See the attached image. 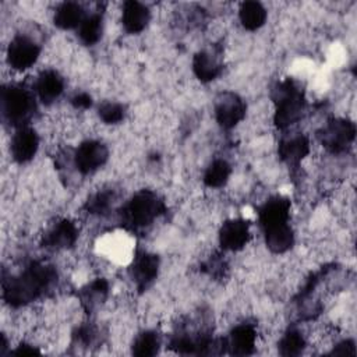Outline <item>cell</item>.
<instances>
[{
    "instance_id": "obj_19",
    "label": "cell",
    "mask_w": 357,
    "mask_h": 357,
    "mask_svg": "<svg viewBox=\"0 0 357 357\" xmlns=\"http://www.w3.org/2000/svg\"><path fill=\"white\" fill-rule=\"evenodd\" d=\"M265 244L273 254H283L294 245V231L290 223L264 230Z\"/></svg>"
},
{
    "instance_id": "obj_8",
    "label": "cell",
    "mask_w": 357,
    "mask_h": 357,
    "mask_svg": "<svg viewBox=\"0 0 357 357\" xmlns=\"http://www.w3.org/2000/svg\"><path fill=\"white\" fill-rule=\"evenodd\" d=\"M109 158L107 146L98 139L82 141L74 152V165L81 174H91L100 169Z\"/></svg>"
},
{
    "instance_id": "obj_4",
    "label": "cell",
    "mask_w": 357,
    "mask_h": 357,
    "mask_svg": "<svg viewBox=\"0 0 357 357\" xmlns=\"http://www.w3.org/2000/svg\"><path fill=\"white\" fill-rule=\"evenodd\" d=\"M3 119L15 128L26 126L36 107L35 96L18 84H8L1 88Z\"/></svg>"
},
{
    "instance_id": "obj_16",
    "label": "cell",
    "mask_w": 357,
    "mask_h": 357,
    "mask_svg": "<svg viewBox=\"0 0 357 357\" xmlns=\"http://www.w3.org/2000/svg\"><path fill=\"white\" fill-rule=\"evenodd\" d=\"M223 66L219 60L216 50H199L194 54L192 59V71L194 75L201 82H211L222 74Z\"/></svg>"
},
{
    "instance_id": "obj_1",
    "label": "cell",
    "mask_w": 357,
    "mask_h": 357,
    "mask_svg": "<svg viewBox=\"0 0 357 357\" xmlns=\"http://www.w3.org/2000/svg\"><path fill=\"white\" fill-rule=\"evenodd\" d=\"M56 279L57 272L54 266L42 261H33L18 275L3 280V298L10 307H24L45 294Z\"/></svg>"
},
{
    "instance_id": "obj_5",
    "label": "cell",
    "mask_w": 357,
    "mask_h": 357,
    "mask_svg": "<svg viewBox=\"0 0 357 357\" xmlns=\"http://www.w3.org/2000/svg\"><path fill=\"white\" fill-rule=\"evenodd\" d=\"M324 148L332 153L346 152L356 138V126L347 119H332L318 132Z\"/></svg>"
},
{
    "instance_id": "obj_17",
    "label": "cell",
    "mask_w": 357,
    "mask_h": 357,
    "mask_svg": "<svg viewBox=\"0 0 357 357\" xmlns=\"http://www.w3.org/2000/svg\"><path fill=\"white\" fill-rule=\"evenodd\" d=\"M280 159L289 166H298L310 153V139L304 134H293L284 137L278 148Z\"/></svg>"
},
{
    "instance_id": "obj_6",
    "label": "cell",
    "mask_w": 357,
    "mask_h": 357,
    "mask_svg": "<svg viewBox=\"0 0 357 357\" xmlns=\"http://www.w3.org/2000/svg\"><path fill=\"white\" fill-rule=\"evenodd\" d=\"M213 110L218 124L225 130H230L245 117L247 105L237 93L226 91L218 95Z\"/></svg>"
},
{
    "instance_id": "obj_25",
    "label": "cell",
    "mask_w": 357,
    "mask_h": 357,
    "mask_svg": "<svg viewBox=\"0 0 357 357\" xmlns=\"http://www.w3.org/2000/svg\"><path fill=\"white\" fill-rule=\"evenodd\" d=\"M160 349V337L155 331H144L138 333L132 342L131 351L139 357L155 356Z\"/></svg>"
},
{
    "instance_id": "obj_3",
    "label": "cell",
    "mask_w": 357,
    "mask_h": 357,
    "mask_svg": "<svg viewBox=\"0 0 357 357\" xmlns=\"http://www.w3.org/2000/svg\"><path fill=\"white\" fill-rule=\"evenodd\" d=\"M273 123L278 128L284 130L301 119L305 99L303 91L294 81L284 79L273 89Z\"/></svg>"
},
{
    "instance_id": "obj_18",
    "label": "cell",
    "mask_w": 357,
    "mask_h": 357,
    "mask_svg": "<svg viewBox=\"0 0 357 357\" xmlns=\"http://www.w3.org/2000/svg\"><path fill=\"white\" fill-rule=\"evenodd\" d=\"M151 18L149 8L139 1L128 0L123 4L121 24L128 33H139L145 29Z\"/></svg>"
},
{
    "instance_id": "obj_24",
    "label": "cell",
    "mask_w": 357,
    "mask_h": 357,
    "mask_svg": "<svg viewBox=\"0 0 357 357\" xmlns=\"http://www.w3.org/2000/svg\"><path fill=\"white\" fill-rule=\"evenodd\" d=\"M231 174V166L225 159H215L209 163L204 173V183L209 188L223 187Z\"/></svg>"
},
{
    "instance_id": "obj_23",
    "label": "cell",
    "mask_w": 357,
    "mask_h": 357,
    "mask_svg": "<svg viewBox=\"0 0 357 357\" xmlns=\"http://www.w3.org/2000/svg\"><path fill=\"white\" fill-rule=\"evenodd\" d=\"M109 293V283L103 278H96L81 289V300L84 307L91 311L105 301Z\"/></svg>"
},
{
    "instance_id": "obj_12",
    "label": "cell",
    "mask_w": 357,
    "mask_h": 357,
    "mask_svg": "<svg viewBox=\"0 0 357 357\" xmlns=\"http://www.w3.org/2000/svg\"><path fill=\"white\" fill-rule=\"evenodd\" d=\"M290 222V201L284 197L276 195L269 198L258 209V223L264 230L286 225Z\"/></svg>"
},
{
    "instance_id": "obj_2",
    "label": "cell",
    "mask_w": 357,
    "mask_h": 357,
    "mask_svg": "<svg viewBox=\"0 0 357 357\" xmlns=\"http://www.w3.org/2000/svg\"><path fill=\"white\" fill-rule=\"evenodd\" d=\"M165 211V201L156 192L141 190L121 206L120 219L126 227L138 230L151 226Z\"/></svg>"
},
{
    "instance_id": "obj_30",
    "label": "cell",
    "mask_w": 357,
    "mask_h": 357,
    "mask_svg": "<svg viewBox=\"0 0 357 357\" xmlns=\"http://www.w3.org/2000/svg\"><path fill=\"white\" fill-rule=\"evenodd\" d=\"M333 354H354V342L353 340H343L339 344H336L332 350Z\"/></svg>"
},
{
    "instance_id": "obj_29",
    "label": "cell",
    "mask_w": 357,
    "mask_h": 357,
    "mask_svg": "<svg viewBox=\"0 0 357 357\" xmlns=\"http://www.w3.org/2000/svg\"><path fill=\"white\" fill-rule=\"evenodd\" d=\"M71 105L75 107V109H79V110H84V109H89L92 106V98L89 93L86 92H78L75 93L73 98H71Z\"/></svg>"
},
{
    "instance_id": "obj_31",
    "label": "cell",
    "mask_w": 357,
    "mask_h": 357,
    "mask_svg": "<svg viewBox=\"0 0 357 357\" xmlns=\"http://www.w3.org/2000/svg\"><path fill=\"white\" fill-rule=\"evenodd\" d=\"M10 353H14V354H36V353H40L39 349H36V346L31 344V343H20L18 346H15L14 350H11Z\"/></svg>"
},
{
    "instance_id": "obj_28",
    "label": "cell",
    "mask_w": 357,
    "mask_h": 357,
    "mask_svg": "<svg viewBox=\"0 0 357 357\" xmlns=\"http://www.w3.org/2000/svg\"><path fill=\"white\" fill-rule=\"evenodd\" d=\"M98 116L105 124H119L126 117V106L119 102H103L98 107Z\"/></svg>"
},
{
    "instance_id": "obj_14",
    "label": "cell",
    "mask_w": 357,
    "mask_h": 357,
    "mask_svg": "<svg viewBox=\"0 0 357 357\" xmlns=\"http://www.w3.org/2000/svg\"><path fill=\"white\" fill-rule=\"evenodd\" d=\"M78 229L74 222L61 219L56 222L43 236V247L49 250H67L75 244Z\"/></svg>"
},
{
    "instance_id": "obj_20",
    "label": "cell",
    "mask_w": 357,
    "mask_h": 357,
    "mask_svg": "<svg viewBox=\"0 0 357 357\" xmlns=\"http://www.w3.org/2000/svg\"><path fill=\"white\" fill-rule=\"evenodd\" d=\"M85 18V11L81 4L74 1L61 3L54 11V25L60 29H74L81 25Z\"/></svg>"
},
{
    "instance_id": "obj_13",
    "label": "cell",
    "mask_w": 357,
    "mask_h": 357,
    "mask_svg": "<svg viewBox=\"0 0 357 357\" xmlns=\"http://www.w3.org/2000/svg\"><path fill=\"white\" fill-rule=\"evenodd\" d=\"M257 337L258 333L252 324H238L230 331L225 340V346L229 353L234 356H248L255 350Z\"/></svg>"
},
{
    "instance_id": "obj_10",
    "label": "cell",
    "mask_w": 357,
    "mask_h": 357,
    "mask_svg": "<svg viewBox=\"0 0 357 357\" xmlns=\"http://www.w3.org/2000/svg\"><path fill=\"white\" fill-rule=\"evenodd\" d=\"M39 148V137L29 126L15 130L10 141V153L17 163H26L33 159Z\"/></svg>"
},
{
    "instance_id": "obj_26",
    "label": "cell",
    "mask_w": 357,
    "mask_h": 357,
    "mask_svg": "<svg viewBox=\"0 0 357 357\" xmlns=\"http://www.w3.org/2000/svg\"><path fill=\"white\" fill-rule=\"evenodd\" d=\"M307 347V340L298 329H289L283 333L278 343V351L282 356H298Z\"/></svg>"
},
{
    "instance_id": "obj_7",
    "label": "cell",
    "mask_w": 357,
    "mask_h": 357,
    "mask_svg": "<svg viewBox=\"0 0 357 357\" xmlns=\"http://www.w3.org/2000/svg\"><path fill=\"white\" fill-rule=\"evenodd\" d=\"M40 54V46L26 35H15L7 47V63L13 70L25 71Z\"/></svg>"
},
{
    "instance_id": "obj_9",
    "label": "cell",
    "mask_w": 357,
    "mask_h": 357,
    "mask_svg": "<svg viewBox=\"0 0 357 357\" xmlns=\"http://www.w3.org/2000/svg\"><path fill=\"white\" fill-rule=\"evenodd\" d=\"M159 258L155 254L139 251L128 268L130 278L138 290H145L158 276Z\"/></svg>"
},
{
    "instance_id": "obj_27",
    "label": "cell",
    "mask_w": 357,
    "mask_h": 357,
    "mask_svg": "<svg viewBox=\"0 0 357 357\" xmlns=\"http://www.w3.org/2000/svg\"><path fill=\"white\" fill-rule=\"evenodd\" d=\"M114 202V192L113 190H99L95 194H92L88 201L85 202L84 208L89 215L102 216L106 215Z\"/></svg>"
},
{
    "instance_id": "obj_22",
    "label": "cell",
    "mask_w": 357,
    "mask_h": 357,
    "mask_svg": "<svg viewBox=\"0 0 357 357\" xmlns=\"http://www.w3.org/2000/svg\"><path fill=\"white\" fill-rule=\"evenodd\" d=\"M77 33L79 40L86 45L92 46L98 43L103 33V18L100 14H89L85 15L81 25L77 28Z\"/></svg>"
},
{
    "instance_id": "obj_15",
    "label": "cell",
    "mask_w": 357,
    "mask_h": 357,
    "mask_svg": "<svg viewBox=\"0 0 357 357\" xmlns=\"http://www.w3.org/2000/svg\"><path fill=\"white\" fill-rule=\"evenodd\" d=\"M64 91V78L56 70H43L35 81V92L45 105L53 103Z\"/></svg>"
},
{
    "instance_id": "obj_21",
    "label": "cell",
    "mask_w": 357,
    "mask_h": 357,
    "mask_svg": "<svg viewBox=\"0 0 357 357\" xmlns=\"http://www.w3.org/2000/svg\"><path fill=\"white\" fill-rule=\"evenodd\" d=\"M268 17L266 8L259 1H244L238 10V20L247 31L259 29Z\"/></svg>"
},
{
    "instance_id": "obj_11",
    "label": "cell",
    "mask_w": 357,
    "mask_h": 357,
    "mask_svg": "<svg viewBox=\"0 0 357 357\" xmlns=\"http://www.w3.org/2000/svg\"><path fill=\"white\" fill-rule=\"evenodd\" d=\"M218 237L225 251H240L250 241V223L244 219H229L220 226Z\"/></svg>"
}]
</instances>
